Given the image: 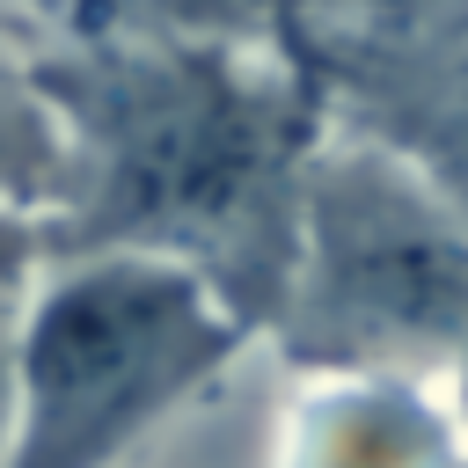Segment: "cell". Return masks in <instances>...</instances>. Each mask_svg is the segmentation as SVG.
<instances>
[{"instance_id": "1", "label": "cell", "mask_w": 468, "mask_h": 468, "mask_svg": "<svg viewBox=\"0 0 468 468\" xmlns=\"http://www.w3.org/2000/svg\"><path fill=\"white\" fill-rule=\"evenodd\" d=\"M29 73L58 124L51 241L190 263L271 336L336 124L314 58L300 44L95 22L44 29Z\"/></svg>"}, {"instance_id": "2", "label": "cell", "mask_w": 468, "mask_h": 468, "mask_svg": "<svg viewBox=\"0 0 468 468\" xmlns=\"http://www.w3.org/2000/svg\"><path fill=\"white\" fill-rule=\"evenodd\" d=\"M249 344L256 329L190 263L58 249L22 300L7 468H117Z\"/></svg>"}, {"instance_id": "3", "label": "cell", "mask_w": 468, "mask_h": 468, "mask_svg": "<svg viewBox=\"0 0 468 468\" xmlns=\"http://www.w3.org/2000/svg\"><path fill=\"white\" fill-rule=\"evenodd\" d=\"M292 373H424L468 358V219L380 139L329 124L300 263L263 336Z\"/></svg>"}, {"instance_id": "4", "label": "cell", "mask_w": 468, "mask_h": 468, "mask_svg": "<svg viewBox=\"0 0 468 468\" xmlns=\"http://www.w3.org/2000/svg\"><path fill=\"white\" fill-rule=\"evenodd\" d=\"M307 58L329 88V117L402 154L468 219V37L329 44Z\"/></svg>"}, {"instance_id": "5", "label": "cell", "mask_w": 468, "mask_h": 468, "mask_svg": "<svg viewBox=\"0 0 468 468\" xmlns=\"http://www.w3.org/2000/svg\"><path fill=\"white\" fill-rule=\"evenodd\" d=\"M271 468H468V424L424 373H300Z\"/></svg>"}, {"instance_id": "6", "label": "cell", "mask_w": 468, "mask_h": 468, "mask_svg": "<svg viewBox=\"0 0 468 468\" xmlns=\"http://www.w3.org/2000/svg\"><path fill=\"white\" fill-rule=\"evenodd\" d=\"M51 29H95V22H139V29H183V37H234V44H292L285 0H44Z\"/></svg>"}, {"instance_id": "7", "label": "cell", "mask_w": 468, "mask_h": 468, "mask_svg": "<svg viewBox=\"0 0 468 468\" xmlns=\"http://www.w3.org/2000/svg\"><path fill=\"white\" fill-rule=\"evenodd\" d=\"M292 44H424V37H468V0H285Z\"/></svg>"}, {"instance_id": "8", "label": "cell", "mask_w": 468, "mask_h": 468, "mask_svg": "<svg viewBox=\"0 0 468 468\" xmlns=\"http://www.w3.org/2000/svg\"><path fill=\"white\" fill-rule=\"evenodd\" d=\"M51 212L0 197V468L15 446V344H22V300L37 285V271L51 263Z\"/></svg>"}, {"instance_id": "9", "label": "cell", "mask_w": 468, "mask_h": 468, "mask_svg": "<svg viewBox=\"0 0 468 468\" xmlns=\"http://www.w3.org/2000/svg\"><path fill=\"white\" fill-rule=\"evenodd\" d=\"M446 395H453V410H461V424H468V358L446 373Z\"/></svg>"}]
</instances>
